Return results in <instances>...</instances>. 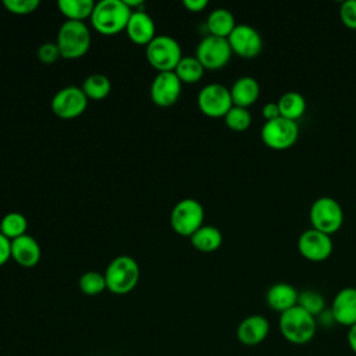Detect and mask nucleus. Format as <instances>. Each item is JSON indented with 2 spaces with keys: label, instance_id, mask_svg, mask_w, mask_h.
Returning a JSON list of instances; mask_svg holds the SVG:
<instances>
[{
  "label": "nucleus",
  "instance_id": "cd10ccee",
  "mask_svg": "<svg viewBox=\"0 0 356 356\" xmlns=\"http://www.w3.org/2000/svg\"><path fill=\"white\" fill-rule=\"evenodd\" d=\"M78 286H79L81 292L88 296H96V295L102 293L104 289H107L104 274H100L97 271L83 273L79 277Z\"/></svg>",
  "mask_w": 356,
  "mask_h": 356
},
{
  "label": "nucleus",
  "instance_id": "412c9836",
  "mask_svg": "<svg viewBox=\"0 0 356 356\" xmlns=\"http://www.w3.org/2000/svg\"><path fill=\"white\" fill-rule=\"evenodd\" d=\"M206 26L209 29V33L218 38H228L229 33L236 26L235 17L228 8H214L206 21Z\"/></svg>",
  "mask_w": 356,
  "mask_h": 356
},
{
  "label": "nucleus",
  "instance_id": "20e7f679",
  "mask_svg": "<svg viewBox=\"0 0 356 356\" xmlns=\"http://www.w3.org/2000/svg\"><path fill=\"white\" fill-rule=\"evenodd\" d=\"M56 43L63 58H81L90 47V31L85 22L65 21L57 32Z\"/></svg>",
  "mask_w": 356,
  "mask_h": 356
},
{
  "label": "nucleus",
  "instance_id": "4be33fe9",
  "mask_svg": "<svg viewBox=\"0 0 356 356\" xmlns=\"http://www.w3.org/2000/svg\"><path fill=\"white\" fill-rule=\"evenodd\" d=\"M192 246L204 253H210L217 250L222 243V234L217 227L213 225H202L191 238Z\"/></svg>",
  "mask_w": 356,
  "mask_h": 356
},
{
  "label": "nucleus",
  "instance_id": "1a4fd4ad",
  "mask_svg": "<svg viewBox=\"0 0 356 356\" xmlns=\"http://www.w3.org/2000/svg\"><path fill=\"white\" fill-rule=\"evenodd\" d=\"M231 56L232 50L228 39L213 35H207L199 42L195 54V57L200 61L204 70L211 71L224 68L229 63Z\"/></svg>",
  "mask_w": 356,
  "mask_h": 356
},
{
  "label": "nucleus",
  "instance_id": "393cba45",
  "mask_svg": "<svg viewBox=\"0 0 356 356\" xmlns=\"http://www.w3.org/2000/svg\"><path fill=\"white\" fill-rule=\"evenodd\" d=\"M182 83H196L204 74V67L195 56H182L174 70Z\"/></svg>",
  "mask_w": 356,
  "mask_h": 356
},
{
  "label": "nucleus",
  "instance_id": "e433bc0d",
  "mask_svg": "<svg viewBox=\"0 0 356 356\" xmlns=\"http://www.w3.org/2000/svg\"><path fill=\"white\" fill-rule=\"evenodd\" d=\"M348 345L350 350L356 355V324L348 328Z\"/></svg>",
  "mask_w": 356,
  "mask_h": 356
},
{
  "label": "nucleus",
  "instance_id": "9b49d317",
  "mask_svg": "<svg viewBox=\"0 0 356 356\" xmlns=\"http://www.w3.org/2000/svg\"><path fill=\"white\" fill-rule=\"evenodd\" d=\"M88 97L78 86H65L51 99V111L63 120H72L82 115L88 107Z\"/></svg>",
  "mask_w": 356,
  "mask_h": 356
},
{
  "label": "nucleus",
  "instance_id": "ddd939ff",
  "mask_svg": "<svg viewBox=\"0 0 356 356\" xmlns=\"http://www.w3.org/2000/svg\"><path fill=\"white\" fill-rule=\"evenodd\" d=\"M334 245L331 235L324 234L318 229H305L298 238L299 253L310 261H323L332 253Z\"/></svg>",
  "mask_w": 356,
  "mask_h": 356
},
{
  "label": "nucleus",
  "instance_id": "a211bd4d",
  "mask_svg": "<svg viewBox=\"0 0 356 356\" xmlns=\"http://www.w3.org/2000/svg\"><path fill=\"white\" fill-rule=\"evenodd\" d=\"M42 257V250L35 238L31 235H22L11 241V259L21 267H35Z\"/></svg>",
  "mask_w": 356,
  "mask_h": 356
},
{
  "label": "nucleus",
  "instance_id": "6e6552de",
  "mask_svg": "<svg viewBox=\"0 0 356 356\" xmlns=\"http://www.w3.org/2000/svg\"><path fill=\"white\" fill-rule=\"evenodd\" d=\"M263 143L274 150H285L295 145L299 138V125L296 121L278 117L266 121L260 129Z\"/></svg>",
  "mask_w": 356,
  "mask_h": 356
},
{
  "label": "nucleus",
  "instance_id": "aec40b11",
  "mask_svg": "<svg viewBox=\"0 0 356 356\" xmlns=\"http://www.w3.org/2000/svg\"><path fill=\"white\" fill-rule=\"evenodd\" d=\"M229 93L234 106L248 108L259 99L260 85L253 76L243 75L232 83V86L229 88Z\"/></svg>",
  "mask_w": 356,
  "mask_h": 356
},
{
  "label": "nucleus",
  "instance_id": "a878e982",
  "mask_svg": "<svg viewBox=\"0 0 356 356\" xmlns=\"http://www.w3.org/2000/svg\"><path fill=\"white\" fill-rule=\"evenodd\" d=\"M81 89L88 100H103L111 90V82L103 74H92L82 82Z\"/></svg>",
  "mask_w": 356,
  "mask_h": 356
},
{
  "label": "nucleus",
  "instance_id": "39448f33",
  "mask_svg": "<svg viewBox=\"0 0 356 356\" xmlns=\"http://www.w3.org/2000/svg\"><path fill=\"white\" fill-rule=\"evenodd\" d=\"M147 63L157 72H170L174 71L179 60L182 58V51L179 43L168 36L159 35L156 36L145 50Z\"/></svg>",
  "mask_w": 356,
  "mask_h": 356
},
{
  "label": "nucleus",
  "instance_id": "5701e85b",
  "mask_svg": "<svg viewBox=\"0 0 356 356\" xmlns=\"http://www.w3.org/2000/svg\"><path fill=\"white\" fill-rule=\"evenodd\" d=\"M277 104L280 108V115L292 121L299 120L305 114L307 106L305 96L296 90H288L282 93Z\"/></svg>",
  "mask_w": 356,
  "mask_h": 356
},
{
  "label": "nucleus",
  "instance_id": "c756f323",
  "mask_svg": "<svg viewBox=\"0 0 356 356\" xmlns=\"http://www.w3.org/2000/svg\"><path fill=\"white\" fill-rule=\"evenodd\" d=\"M225 125L236 132H242L246 131L250 124H252V114L248 108L245 107H238V106H232L229 108V111L225 114L224 117Z\"/></svg>",
  "mask_w": 356,
  "mask_h": 356
},
{
  "label": "nucleus",
  "instance_id": "473e14b6",
  "mask_svg": "<svg viewBox=\"0 0 356 356\" xmlns=\"http://www.w3.org/2000/svg\"><path fill=\"white\" fill-rule=\"evenodd\" d=\"M339 18L346 28L356 29V0H345L341 3Z\"/></svg>",
  "mask_w": 356,
  "mask_h": 356
},
{
  "label": "nucleus",
  "instance_id": "f704fd0d",
  "mask_svg": "<svg viewBox=\"0 0 356 356\" xmlns=\"http://www.w3.org/2000/svg\"><path fill=\"white\" fill-rule=\"evenodd\" d=\"M261 115L264 117L266 121L278 118V117H280V108H278L277 102H268V103H266V104L263 106V108H261Z\"/></svg>",
  "mask_w": 356,
  "mask_h": 356
},
{
  "label": "nucleus",
  "instance_id": "0eeeda50",
  "mask_svg": "<svg viewBox=\"0 0 356 356\" xmlns=\"http://www.w3.org/2000/svg\"><path fill=\"white\" fill-rule=\"evenodd\" d=\"M204 221V209L196 199L186 197L179 200L171 210V228L181 236L191 238Z\"/></svg>",
  "mask_w": 356,
  "mask_h": 356
},
{
  "label": "nucleus",
  "instance_id": "f257e3e1",
  "mask_svg": "<svg viewBox=\"0 0 356 356\" xmlns=\"http://www.w3.org/2000/svg\"><path fill=\"white\" fill-rule=\"evenodd\" d=\"M131 14L124 0H102L95 4L90 24L100 35L113 36L125 31Z\"/></svg>",
  "mask_w": 356,
  "mask_h": 356
},
{
  "label": "nucleus",
  "instance_id": "dca6fc26",
  "mask_svg": "<svg viewBox=\"0 0 356 356\" xmlns=\"http://www.w3.org/2000/svg\"><path fill=\"white\" fill-rule=\"evenodd\" d=\"M270 332V321L263 314H250L236 327V338L246 346L261 343Z\"/></svg>",
  "mask_w": 356,
  "mask_h": 356
},
{
  "label": "nucleus",
  "instance_id": "2eb2a0df",
  "mask_svg": "<svg viewBox=\"0 0 356 356\" xmlns=\"http://www.w3.org/2000/svg\"><path fill=\"white\" fill-rule=\"evenodd\" d=\"M330 313L334 321L343 327L356 324V288L345 286L337 292L332 299Z\"/></svg>",
  "mask_w": 356,
  "mask_h": 356
},
{
  "label": "nucleus",
  "instance_id": "4468645a",
  "mask_svg": "<svg viewBox=\"0 0 356 356\" xmlns=\"http://www.w3.org/2000/svg\"><path fill=\"white\" fill-rule=\"evenodd\" d=\"M182 82L174 71L157 72L150 83V99L159 107H170L177 103L181 96Z\"/></svg>",
  "mask_w": 356,
  "mask_h": 356
},
{
  "label": "nucleus",
  "instance_id": "72a5a7b5",
  "mask_svg": "<svg viewBox=\"0 0 356 356\" xmlns=\"http://www.w3.org/2000/svg\"><path fill=\"white\" fill-rule=\"evenodd\" d=\"M11 259V241L0 234V267Z\"/></svg>",
  "mask_w": 356,
  "mask_h": 356
},
{
  "label": "nucleus",
  "instance_id": "f3484780",
  "mask_svg": "<svg viewBox=\"0 0 356 356\" xmlns=\"http://www.w3.org/2000/svg\"><path fill=\"white\" fill-rule=\"evenodd\" d=\"M125 32L135 44L147 46L156 38V25L153 18L143 10H134L127 24Z\"/></svg>",
  "mask_w": 356,
  "mask_h": 356
},
{
  "label": "nucleus",
  "instance_id": "4c0bfd02",
  "mask_svg": "<svg viewBox=\"0 0 356 356\" xmlns=\"http://www.w3.org/2000/svg\"><path fill=\"white\" fill-rule=\"evenodd\" d=\"M0 234H1V220H0Z\"/></svg>",
  "mask_w": 356,
  "mask_h": 356
},
{
  "label": "nucleus",
  "instance_id": "bb28decb",
  "mask_svg": "<svg viewBox=\"0 0 356 356\" xmlns=\"http://www.w3.org/2000/svg\"><path fill=\"white\" fill-rule=\"evenodd\" d=\"M26 229H28V220L21 213L11 211L1 218V234L10 241H14L22 235H26Z\"/></svg>",
  "mask_w": 356,
  "mask_h": 356
},
{
  "label": "nucleus",
  "instance_id": "c9c22d12",
  "mask_svg": "<svg viewBox=\"0 0 356 356\" xmlns=\"http://www.w3.org/2000/svg\"><path fill=\"white\" fill-rule=\"evenodd\" d=\"M182 6L191 13H200L209 6V1L207 0H184Z\"/></svg>",
  "mask_w": 356,
  "mask_h": 356
},
{
  "label": "nucleus",
  "instance_id": "6ab92c4d",
  "mask_svg": "<svg viewBox=\"0 0 356 356\" xmlns=\"http://www.w3.org/2000/svg\"><path fill=\"white\" fill-rule=\"evenodd\" d=\"M299 292L288 282H275L266 292V303L280 314L298 305Z\"/></svg>",
  "mask_w": 356,
  "mask_h": 356
},
{
  "label": "nucleus",
  "instance_id": "7ed1b4c3",
  "mask_svg": "<svg viewBox=\"0 0 356 356\" xmlns=\"http://www.w3.org/2000/svg\"><path fill=\"white\" fill-rule=\"evenodd\" d=\"M139 277V264L135 259L127 254H121L113 259L104 273L106 286L111 293L115 295L129 293L136 286Z\"/></svg>",
  "mask_w": 356,
  "mask_h": 356
},
{
  "label": "nucleus",
  "instance_id": "f8f14e48",
  "mask_svg": "<svg viewBox=\"0 0 356 356\" xmlns=\"http://www.w3.org/2000/svg\"><path fill=\"white\" fill-rule=\"evenodd\" d=\"M227 39L232 53L242 58H254L263 50V38L260 32L248 24H236Z\"/></svg>",
  "mask_w": 356,
  "mask_h": 356
},
{
  "label": "nucleus",
  "instance_id": "b1692460",
  "mask_svg": "<svg viewBox=\"0 0 356 356\" xmlns=\"http://www.w3.org/2000/svg\"><path fill=\"white\" fill-rule=\"evenodd\" d=\"M95 1L92 0H58L57 7L60 13L67 18V21L83 22L89 18L95 8Z\"/></svg>",
  "mask_w": 356,
  "mask_h": 356
},
{
  "label": "nucleus",
  "instance_id": "423d86ee",
  "mask_svg": "<svg viewBox=\"0 0 356 356\" xmlns=\"http://www.w3.org/2000/svg\"><path fill=\"white\" fill-rule=\"evenodd\" d=\"M309 218L312 228L332 235L343 224V210L337 199L331 196H320L312 203Z\"/></svg>",
  "mask_w": 356,
  "mask_h": 356
},
{
  "label": "nucleus",
  "instance_id": "c85d7f7f",
  "mask_svg": "<svg viewBox=\"0 0 356 356\" xmlns=\"http://www.w3.org/2000/svg\"><path fill=\"white\" fill-rule=\"evenodd\" d=\"M298 306L305 309L312 316L317 317L324 312L325 300L320 292L314 289H303L302 292H299Z\"/></svg>",
  "mask_w": 356,
  "mask_h": 356
},
{
  "label": "nucleus",
  "instance_id": "2f4dec72",
  "mask_svg": "<svg viewBox=\"0 0 356 356\" xmlns=\"http://www.w3.org/2000/svg\"><path fill=\"white\" fill-rule=\"evenodd\" d=\"M36 56L38 60L43 64H53L61 57L56 42H44L43 44H40L36 51Z\"/></svg>",
  "mask_w": 356,
  "mask_h": 356
},
{
  "label": "nucleus",
  "instance_id": "7c9ffc66",
  "mask_svg": "<svg viewBox=\"0 0 356 356\" xmlns=\"http://www.w3.org/2000/svg\"><path fill=\"white\" fill-rule=\"evenodd\" d=\"M4 8L15 15L32 14L39 6V0H3Z\"/></svg>",
  "mask_w": 356,
  "mask_h": 356
},
{
  "label": "nucleus",
  "instance_id": "9d476101",
  "mask_svg": "<svg viewBox=\"0 0 356 356\" xmlns=\"http://www.w3.org/2000/svg\"><path fill=\"white\" fill-rule=\"evenodd\" d=\"M232 106L229 89L221 83H207L197 95L199 110L210 118L225 117Z\"/></svg>",
  "mask_w": 356,
  "mask_h": 356
},
{
  "label": "nucleus",
  "instance_id": "f03ea898",
  "mask_svg": "<svg viewBox=\"0 0 356 356\" xmlns=\"http://www.w3.org/2000/svg\"><path fill=\"white\" fill-rule=\"evenodd\" d=\"M278 327L281 335L293 345L309 343L317 332V320L300 306H295L280 314Z\"/></svg>",
  "mask_w": 356,
  "mask_h": 356
}]
</instances>
